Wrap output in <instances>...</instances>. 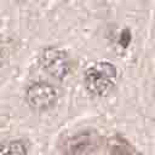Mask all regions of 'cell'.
I'll list each match as a JSON object with an SVG mask.
<instances>
[{
	"mask_svg": "<svg viewBox=\"0 0 155 155\" xmlns=\"http://www.w3.org/2000/svg\"><path fill=\"white\" fill-rule=\"evenodd\" d=\"M117 81V69L110 62H96L87 67L84 84L87 92L96 97L108 94Z\"/></svg>",
	"mask_w": 155,
	"mask_h": 155,
	"instance_id": "cell-1",
	"label": "cell"
},
{
	"mask_svg": "<svg viewBox=\"0 0 155 155\" xmlns=\"http://www.w3.org/2000/svg\"><path fill=\"white\" fill-rule=\"evenodd\" d=\"M25 101L28 105L38 111H45L54 107L58 101V92L46 81H35L25 90Z\"/></svg>",
	"mask_w": 155,
	"mask_h": 155,
	"instance_id": "cell-2",
	"label": "cell"
},
{
	"mask_svg": "<svg viewBox=\"0 0 155 155\" xmlns=\"http://www.w3.org/2000/svg\"><path fill=\"white\" fill-rule=\"evenodd\" d=\"M41 68L52 78L62 80L70 70V59L65 51L58 47H46L40 56Z\"/></svg>",
	"mask_w": 155,
	"mask_h": 155,
	"instance_id": "cell-3",
	"label": "cell"
},
{
	"mask_svg": "<svg viewBox=\"0 0 155 155\" xmlns=\"http://www.w3.org/2000/svg\"><path fill=\"white\" fill-rule=\"evenodd\" d=\"M99 144V136L94 131H82L69 137L63 145L68 154H91L94 153Z\"/></svg>",
	"mask_w": 155,
	"mask_h": 155,
	"instance_id": "cell-4",
	"label": "cell"
},
{
	"mask_svg": "<svg viewBox=\"0 0 155 155\" xmlns=\"http://www.w3.org/2000/svg\"><path fill=\"white\" fill-rule=\"evenodd\" d=\"M108 151L113 154H130L136 153V150L131 147V144L121 136H114L108 140Z\"/></svg>",
	"mask_w": 155,
	"mask_h": 155,
	"instance_id": "cell-5",
	"label": "cell"
},
{
	"mask_svg": "<svg viewBox=\"0 0 155 155\" xmlns=\"http://www.w3.org/2000/svg\"><path fill=\"white\" fill-rule=\"evenodd\" d=\"M28 149L22 140H8L0 145V154H27Z\"/></svg>",
	"mask_w": 155,
	"mask_h": 155,
	"instance_id": "cell-6",
	"label": "cell"
},
{
	"mask_svg": "<svg viewBox=\"0 0 155 155\" xmlns=\"http://www.w3.org/2000/svg\"><path fill=\"white\" fill-rule=\"evenodd\" d=\"M1 58H2V56H1V52H0V65H1Z\"/></svg>",
	"mask_w": 155,
	"mask_h": 155,
	"instance_id": "cell-7",
	"label": "cell"
}]
</instances>
